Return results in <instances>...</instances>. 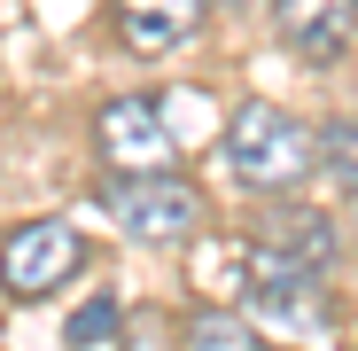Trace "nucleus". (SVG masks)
I'll list each match as a JSON object with an SVG mask.
<instances>
[{
	"label": "nucleus",
	"instance_id": "obj_12",
	"mask_svg": "<svg viewBox=\"0 0 358 351\" xmlns=\"http://www.w3.org/2000/svg\"><path fill=\"white\" fill-rule=\"evenodd\" d=\"M350 219H358V195H350Z\"/></svg>",
	"mask_w": 358,
	"mask_h": 351
},
{
	"label": "nucleus",
	"instance_id": "obj_10",
	"mask_svg": "<svg viewBox=\"0 0 358 351\" xmlns=\"http://www.w3.org/2000/svg\"><path fill=\"white\" fill-rule=\"evenodd\" d=\"M320 164H327V180H335L343 195H358V117L320 125Z\"/></svg>",
	"mask_w": 358,
	"mask_h": 351
},
{
	"label": "nucleus",
	"instance_id": "obj_5",
	"mask_svg": "<svg viewBox=\"0 0 358 351\" xmlns=\"http://www.w3.org/2000/svg\"><path fill=\"white\" fill-rule=\"evenodd\" d=\"M250 297H257V312H273L296 336H320L327 328V273L304 266V258H288L280 242H257L250 250Z\"/></svg>",
	"mask_w": 358,
	"mask_h": 351
},
{
	"label": "nucleus",
	"instance_id": "obj_3",
	"mask_svg": "<svg viewBox=\"0 0 358 351\" xmlns=\"http://www.w3.org/2000/svg\"><path fill=\"white\" fill-rule=\"evenodd\" d=\"M78 266H86V234L71 219H24L8 242H0V289H8L16 305L55 297L63 281H78Z\"/></svg>",
	"mask_w": 358,
	"mask_h": 351
},
{
	"label": "nucleus",
	"instance_id": "obj_8",
	"mask_svg": "<svg viewBox=\"0 0 358 351\" xmlns=\"http://www.w3.org/2000/svg\"><path fill=\"white\" fill-rule=\"evenodd\" d=\"M179 351H273L242 312H226V305H203L187 328H179Z\"/></svg>",
	"mask_w": 358,
	"mask_h": 351
},
{
	"label": "nucleus",
	"instance_id": "obj_11",
	"mask_svg": "<svg viewBox=\"0 0 358 351\" xmlns=\"http://www.w3.org/2000/svg\"><path fill=\"white\" fill-rule=\"evenodd\" d=\"M109 336H117V305H109V297L78 305V312H71V328H63V343H71V351H86V343H109Z\"/></svg>",
	"mask_w": 358,
	"mask_h": 351
},
{
	"label": "nucleus",
	"instance_id": "obj_4",
	"mask_svg": "<svg viewBox=\"0 0 358 351\" xmlns=\"http://www.w3.org/2000/svg\"><path fill=\"white\" fill-rule=\"evenodd\" d=\"M94 149H101L109 172H164V164H179V133H171L164 102H148V94H117V102H101V117H94Z\"/></svg>",
	"mask_w": 358,
	"mask_h": 351
},
{
	"label": "nucleus",
	"instance_id": "obj_2",
	"mask_svg": "<svg viewBox=\"0 0 358 351\" xmlns=\"http://www.w3.org/2000/svg\"><path fill=\"white\" fill-rule=\"evenodd\" d=\"M109 219L133 234V242H187V234L203 226V195L179 180V172H117V180L101 188Z\"/></svg>",
	"mask_w": 358,
	"mask_h": 351
},
{
	"label": "nucleus",
	"instance_id": "obj_9",
	"mask_svg": "<svg viewBox=\"0 0 358 351\" xmlns=\"http://www.w3.org/2000/svg\"><path fill=\"white\" fill-rule=\"evenodd\" d=\"M265 242H280L288 258H304V266H320V273H327V258H335V234H327V219H312V211H280V219L265 226Z\"/></svg>",
	"mask_w": 358,
	"mask_h": 351
},
{
	"label": "nucleus",
	"instance_id": "obj_7",
	"mask_svg": "<svg viewBox=\"0 0 358 351\" xmlns=\"http://www.w3.org/2000/svg\"><path fill=\"white\" fill-rule=\"evenodd\" d=\"M109 16H117V39L156 63L203 32V0H109Z\"/></svg>",
	"mask_w": 358,
	"mask_h": 351
},
{
	"label": "nucleus",
	"instance_id": "obj_6",
	"mask_svg": "<svg viewBox=\"0 0 358 351\" xmlns=\"http://www.w3.org/2000/svg\"><path fill=\"white\" fill-rule=\"evenodd\" d=\"M273 32L304 63H343L358 32V0H273Z\"/></svg>",
	"mask_w": 358,
	"mask_h": 351
},
{
	"label": "nucleus",
	"instance_id": "obj_1",
	"mask_svg": "<svg viewBox=\"0 0 358 351\" xmlns=\"http://www.w3.org/2000/svg\"><path fill=\"white\" fill-rule=\"evenodd\" d=\"M226 164H234L242 188L288 195V188L320 164V141L296 125V109H280V102H242V109L226 117Z\"/></svg>",
	"mask_w": 358,
	"mask_h": 351
}]
</instances>
